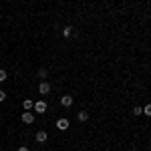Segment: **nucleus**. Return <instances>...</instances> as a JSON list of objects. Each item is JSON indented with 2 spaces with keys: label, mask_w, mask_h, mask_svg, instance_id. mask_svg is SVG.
<instances>
[{
  "label": "nucleus",
  "mask_w": 151,
  "mask_h": 151,
  "mask_svg": "<svg viewBox=\"0 0 151 151\" xmlns=\"http://www.w3.org/2000/svg\"><path fill=\"white\" fill-rule=\"evenodd\" d=\"M32 107H35L36 113H47V109H48V105L45 103V101H38V103H35Z\"/></svg>",
  "instance_id": "obj_1"
},
{
  "label": "nucleus",
  "mask_w": 151,
  "mask_h": 151,
  "mask_svg": "<svg viewBox=\"0 0 151 151\" xmlns=\"http://www.w3.org/2000/svg\"><path fill=\"white\" fill-rule=\"evenodd\" d=\"M20 119H22V123H26V125H30V123L35 121V115H32L30 111H24V113H22V117H20Z\"/></svg>",
  "instance_id": "obj_2"
},
{
  "label": "nucleus",
  "mask_w": 151,
  "mask_h": 151,
  "mask_svg": "<svg viewBox=\"0 0 151 151\" xmlns=\"http://www.w3.org/2000/svg\"><path fill=\"white\" fill-rule=\"evenodd\" d=\"M38 93H40V95H48V93H50V85H48L47 81H42L40 85H38Z\"/></svg>",
  "instance_id": "obj_3"
},
{
  "label": "nucleus",
  "mask_w": 151,
  "mask_h": 151,
  "mask_svg": "<svg viewBox=\"0 0 151 151\" xmlns=\"http://www.w3.org/2000/svg\"><path fill=\"white\" fill-rule=\"evenodd\" d=\"M57 129L67 131V129H69V119H58V121H57Z\"/></svg>",
  "instance_id": "obj_4"
},
{
  "label": "nucleus",
  "mask_w": 151,
  "mask_h": 151,
  "mask_svg": "<svg viewBox=\"0 0 151 151\" xmlns=\"http://www.w3.org/2000/svg\"><path fill=\"white\" fill-rule=\"evenodd\" d=\"M60 105H63V107H70V105H73V97H70V95H65V97L60 99Z\"/></svg>",
  "instance_id": "obj_5"
},
{
  "label": "nucleus",
  "mask_w": 151,
  "mask_h": 151,
  "mask_svg": "<svg viewBox=\"0 0 151 151\" xmlns=\"http://www.w3.org/2000/svg\"><path fill=\"white\" fill-rule=\"evenodd\" d=\"M47 131H38V133H36V143H45V141H47Z\"/></svg>",
  "instance_id": "obj_6"
},
{
  "label": "nucleus",
  "mask_w": 151,
  "mask_h": 151,
  "mask_svg": "<svg viewBox=\"0 0 151 151\" xmlns=\"http://www.w3.org/2000/svg\"><path fill=\"white\" fill-rule=\"evenodd\" d=\"M63 36H67V38L73 36V26H65V28H63Z\"/></svg>",
  "instance_id": "obj_7"
},
{
  "label": "nucleus",
  "mask_w": 151,
  "mask_h": 151,
  "mask_svg": "<svg viewBox=\"0 0 151 151\" xmlns=\"http://www.w3.org/2000/svg\"><path fill=\"white\" fill-rule=\"evenodd\" d=\"M79 121H83V123L89 121V113L87 111H79Z\"/></svg>",
  "instance_id": "obj_8"
},
{
  "label": "nucleus",
  "mask_w": 151,
  "mask_h": 151,
  "mask_svg": "<svg viewBox=\"0 0 151 151\" xmlns=\"http://www.w3.org/2000/svg\"><path fill=\"white\" fill-rule=\"evenodd\" d=\"M32 105H35V103H32V101H30V99H24L22 107H24V109H26V111H28V109H32Z\"/></svg>",
  "instance_id": "obj_9"
},
{
  "label": "nucleus",
  "mask_w": 151,
  "mask_h": 151,
  "mask_svg": "<svg viewBox=\"0 0 151 151\" xmlns=\"http://www.w3.org/2000/svg\"><path fill=\"white\" fill-rule=\"evenodd\" d=\"M141 113H145V115H151V105H145V107L141 109Z\"/></svg>",
  "instance_id": "obj_10"
},
{
  "label": "nucleus",
  "mask_w": 151,
  "mask_h": 151,
  "mask_svg": "<svg viewBox=\"0 0 151 151\" xmlns=\"http://www.w3.org/2000/svg\"><path fill=\"white\" fill-rule=\"evenodd\" d=\"M4 81H6V70L0 69V83H4Z\"/></svg>",
  "instance_id": "obj_11"
},
{
  "label": "nucleus",
  "mask_w": 151,
  "mask_h": 151,
  "mask_svg": "<svg viewBox=\"0 0 151 151\" xmlns=\"http://www.w3.org/2000/svg\"><path fill=\"white\" fill-rule=\"evenodd\" d=\"M38 75H40V77L45 79V77H47V69H40V70H38Z\"/></svg>",
  "instance_id": "obj_12"
},
{
  "label": "nucleus",
  "mask_w": 151,
  "mask_h": 151,
  "mask_svg": "<svg viewBox=\"0 0 151 151\" xmlns=\"http://www.w3.org/2000/svg\"><path fill=\"white\" fill-rule=\"evenodd\" d=\"M133 115H141V107H135L133 109Z\"/></svg>",
  "instance_id": "obj_13"
},
{
  "label": "nucleus",
  "mask_w": 151,
  "mask_h": 151,
  "mask_svg": "<svg viewBox=\"0 0 151 151\" xmlns=\"http://www.w3.org/2000/svg\"><path fill=\"white\" fill-rule=\"evenodd\" d=\"M4 99H6V93H4V91H0V103H2Z\"/></svg>",
  "instance_id": "obj_14"
},
{
  "label": "nucleus",
  "mask_w": 151,
  "mask_h": 151,
  "mask_svg": "<svg viewBox=\"0 0 151 151\" xmlns=\"http://www.w3.org/2000/svg\"><path fill=\"white\" fill-rule=\"evenodd\" d=\"M18 151H28V147H18Z\"/></svg>",
  "instance_id": "obj_15"
}]
</instances>
